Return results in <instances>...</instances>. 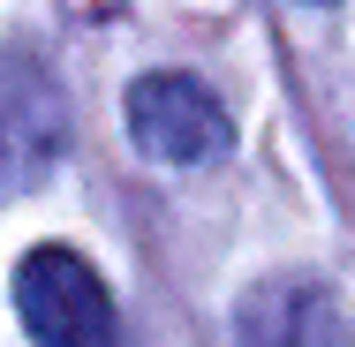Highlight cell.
I'll use <instances>...</instances> for the list:
<instances>
[{"mask_svg": "<svg viewBox=\"0 0 355 347\" xmlns=\"http://www.w3.org/2000/svg\"><path fill=\"white\" fill-rule=\"evenodd\" d=\"M15 310H23V332L38 347H129L106 279L61 242H46L15 265Z\"/></svg>", "mask_w": 355, "mask_h": 347, "instance_id": "1", "label": "cell"}, {"mask_svg": "<svg viewBox=\"0 0 355 347\" xmlns=\"http://www.w3.org/2000/svg\"><path fill=\"white\" fill-rule=\"evenodd\" d=\"M129 136L137 151L151 159H166V166H205L227 151V106H219L212 91L197 83V75H137L129 83Z\"/></svg>", "mask_w": 355, "mask_h": 347, "instance_id": "2", "label": "cell"}, {"mask_svg": "<svg viewBox=\"0 0 355 347\" xmlns=\"http://www.w3.org/2000/svg\"><path fill=\"white\" fill-rule=\"evenodd\" d=\"M242 347H355L348 302L325 279H265L242 302Z\"/></svg>", "mask_w": 355, "mask_h": 347, "instance_id": "3", "label": "cell"}]
</instances>
